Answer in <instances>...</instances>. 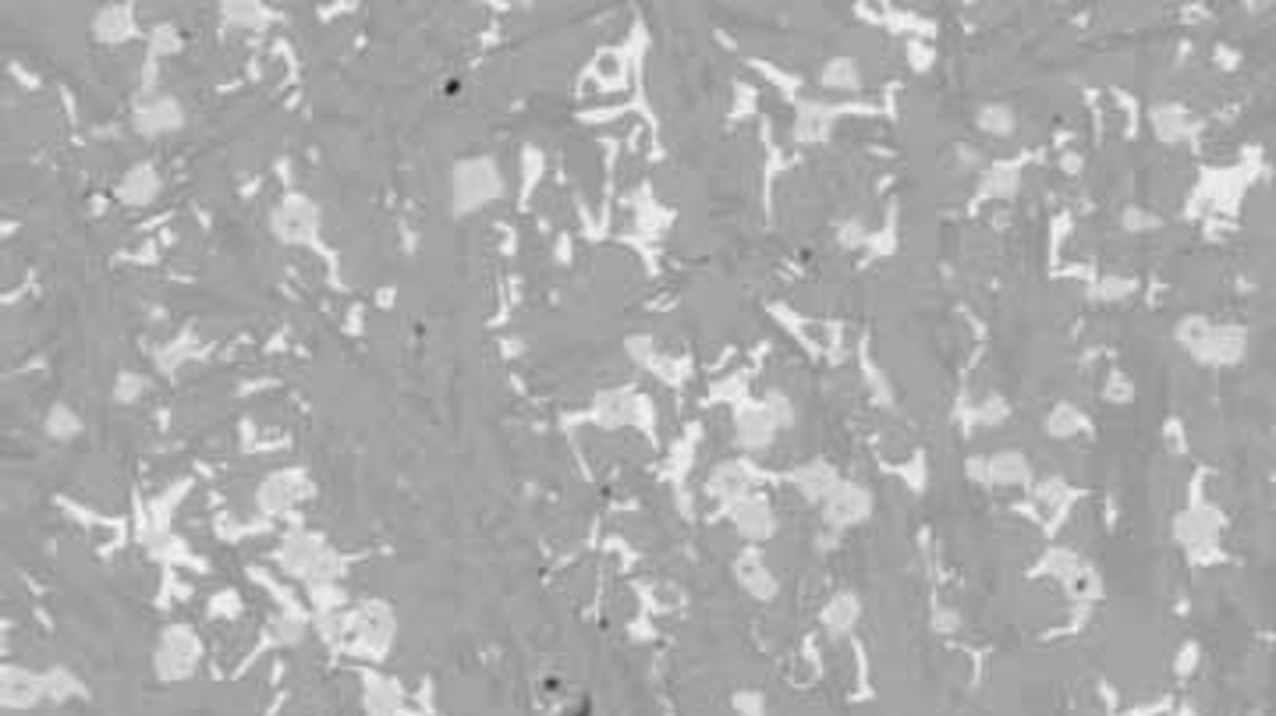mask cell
<instances>
[{"label":"cell","mask_w":1276,"mask_h":716,"mask_svg":"<svg viewBox=\"0 0 1276 716\" xmlns=\"http://www.w3.org/2000/svg\"><path fill=\"white\" fill-rule=\"evenodd\" d=\"M1177 341L1184 344L1195 362L1202 366H1234L1245 358V330L1238 327H1220V323H1209V320H1181L1177 327Z\"/></svg>","instance_id":"1"},{"label":"cell","mask_w":1276,"mask_h":716,"mask_svg":"<svg viewBox=\"0 0 1276 716\" xmlns=\"http://www.w3.org/2000/svg\"><path fill=\"white\" fill-rule=\"evenodd\" d=\"M872 500L862 486H844L841 493H833L830 500V525H858L869 514Z\"/></svg>","instance_id":"2"},{"label":"cell","mask_w":1276,"mask_h":716,"mask_svg":"<svg viewBox=\"0 0 1276 716\" xmlns=\"http://www.w3.org/2000/svg\"><path fill=\"white\" fill-rule=\"evenodd\" d=\"M1025 475H1028V461H1025V454L1004 451V454H996V458H989V461H986V479H989V483H1000V486H1007V483H1025Z\"/></svg>","instance_id":"3"},{"label":"cell","mask_w":1276,"mask_h":716,"mask_svg":"<svg viewBox=\"0 0 1276 716\" xmlns=\"http://www.w3.org/2000/svg\"><path fill=\"white\" fill-rule=\"evenodd\" d=\"M1085 426V419L1078 412H1074L1071 405H1060V408H1053V415L1050 419H1046V433H1053L1057 436V440H1067V436H1074L1078 433V429Z\"/></svg>","instance_id":"4"},{"label":"cell","mask_w":1276,"mask_h":716,"mask_svg":"<svg viewBox=\"0 0 1276 716\" xmlns=\"http://www.w3.org/2000/svg\"><path fill=\"white\" fill-rule=\"evenodd\" d=\"M1184 716H1188V713H1184Z\"/></svg>","instance_id":"5"}]
</instances>
